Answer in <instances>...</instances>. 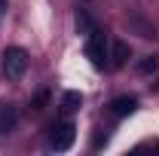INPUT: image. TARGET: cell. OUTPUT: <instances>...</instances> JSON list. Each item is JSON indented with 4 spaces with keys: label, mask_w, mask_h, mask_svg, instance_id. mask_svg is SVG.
<instances>
[{
    "label": "cell",
    "mask_w": 159,
    "mask_h": 156,
    "mask_svg": "<svg viewBox=\"0 0 159 156\" xmlns=\"http://www.w3.org/2000/svg\"><path fill=\"white\" fill-rule=\"evenodd\" d=\"M28 71V52L21 46H9L3 52V77L6 80H21Z\"/></svg>",
    "instance_id": "cell-1"
},
{
    "label": "cell",
    "mask_w": 159,
    "mask_h": 156,
    "mask_svg": "<svg viewBox=\"0 0 159 156\" xmlns=\"http://www.w3.org/2000/svg\"><path fill=\"white\" fill-rule=\"evenodd\" d=\"M86 55L92 58V64H95V67H104V64H107V37L101 34L98 28H92V31H89Z\"/></svg>",
    "instance_id": "cell-2"
},
{
    "label": "cell",
    "mask_w": 159,
    "mask_h": 156,
    "mask_svg": "<svg viewBox=\"0 0 159 156\" xmlns=\"http://www.w3.org/2000/svg\"><path fill=\"white\" fill-rule=\"evenodd\" d=\"M74 138H77V129H74V122H67V119H64V122H58V126L52 129V135H49V147L61 153V150H67V147L74 144Z\"/></svg>",
    "instance_id": "cell-3"
},
{
    "label": "cell",
    "mask_w": 159,
    "mask_h": 156,
    "mask_svg": "<svg viewBox=\"0 0 159 156\" xmlns=\"http://www.w3.org/2000/svg\"><path fill=\"white\" fill-rule=\"evenodd\" d=\"M16 122H19L16 107H12V104H0V135L12 132V129H16Z\"/></svg>",
    "instance_id": "cell-4"
},
{
    "label": "cell",
    "mask_w": 159,
    "mask_h": 156,
    "mask_svg": "<svg viewBox=\"0 0 159 156\" xmlns=\"http://www.w3.org/2000/svg\"><path fill=\"white\" fill-rule=\"evenodd\" d=\"M110 107H113V117H119V119H122V117H132V113H135L138 101H135V98H116Z\"/></svg>",
    "instance_id": "cell-5"
},
{
    "label": "cell",
    "mask_w": 159,
    "mask_h": 156,
    "mask_svg": "<svg viewBox=\"0 0 159 156\" xmlns=\"http://www.w3.org/2000/svg\"><path fill=\"white\" fill-rule=\"evenodd\" d=\"M129 55H132V52H129L125 43H113V49H110V55H107V58H110V67H122V64L129 61Z\"/></svg>",
    "instance_id": "cell-6"
},
{
    "label": "cell",
    "mask_w": 159,
    "mask_h": 156,
    "mask_svg": "<svg viewBox=\"0 0 159 156\" xmlns=\"http://www.w3.org/2000/svg\"><path fill=\"white\" fill-rule=\"evenodd\" d=\"M80 104H83V95H80V92H67V95H64V101H61L64 113H74V110H80Z\"/></svg>",
    "instance_id": "cell-7"
},
{
    "label": "cell",
    "mask_w": 159,
    "mask_h": 156,
    "mask_svg": "<svg viewBox=\"0 0 159 156\" xmlns=\"http://www.w3.org/2000/svg\"><path fill=\"white\" fill-rule=\"evenodd\" d=\"M150 71H159V58L156 55H150V58L141 61V74H150Z\"/></svg>",
    "instance_id": "cell-8"
},
{
    "label": "cell",
    "mask_w": 159,
    "mask_h": 156,
    "mask_svg": "<svg viewBox=\"0 0 159 156\" xmlns=\"http://www.w3.org/2000/svg\"><path fill=\"white\" fill-rule=\"evenodd\" d=\"M3 6H6V0H0V9H3Z\"/></svg>",
    "instance_id": "cell-9"
}]
</instances>
